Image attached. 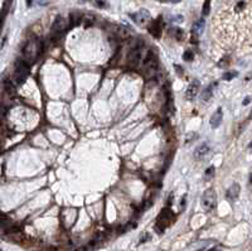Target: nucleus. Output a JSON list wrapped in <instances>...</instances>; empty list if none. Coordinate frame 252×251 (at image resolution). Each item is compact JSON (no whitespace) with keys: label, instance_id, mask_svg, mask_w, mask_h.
Listing matches in <instances>:
<instances>
[{"label":"nucleus","instance_id":"22","mask_svg":"<svg viewBox=\"0 0 252 251\" xmlns=\"http://www.w3.org/2000/svg\"><path fill=\"white\" fill-rule=\"evenodd\" d=\"M248 102H250V97H247V99L245 100V102H243V105H247Z\"/></svg>","mask_w":252,"mask_h":251},{"label":"nucleus","instance_id":"9","mask_svg":"<svg viewBox=\"0 0 252 251\" xmlns=\"http://www.w3.org/2000/svg\"><path fill=\"white\" fill-rule=\"evenodd\" d=\"M222 119H223V111H222L221 107H218L216 110V112L212 115V117H210V121H209L210 126L212 128H218L221 125V123H222Z\"/></svg>","mask_w":252,"mask_h":251},{"label":"nucleus","instance_id":"23","mask_svg":"<svg viewBox=\"0 0 252 251\" xmlns=\"http://www.w3.org/2000/svg\"><path fill=\"white\" fill-rule=\"evenodd\" d=\"M197 251H203V250H197Z\"/></svg>","mask_w":252,"mask_h":251},{"label":"nucleus","instance_id":"4","mask_svg":"<svg viewBox=\"0 0 252 251\" xmlns=\"http://www.w3.org/2000/svg\"><path fill=\"white\" fill-rule=\"evenodd\" d=\"M131 19L139 25H145L150 19V14H149L148 10H140L139 13L131 14Z\"/></svg>","mask_w":252,"mask_h":251},{"label":"nucleus","instance_id":"24","mask_svg":"<svg viewBox=\"0 0 252 251\" xmlns=\"http://www.w3.org/2000/svg\"><path fill=\"white\" fill-rule=\"evenodd\" d=\"M83 2H88V0H83Z\"/></svg>","mask_w":252,"mask_h":251},{"label":"nucleus","instance_id":"20","mask_svg":"<svg viewBox=\"0 0 252 251\" xmlns=\"http://www.w3.org/2000/svg\"><path fill=\"white\" fill-rule=\"evenodd\" d=\"M148 239H149V235H148L146 232H145V233H144V237L141 236V240H140V242H144V241H146Z\"/></svg>","mask_w":252,"mask_h":251},{"label":"nucleus","instance_id":"12","mask_svg":"<svg viewBox=\"0 0 252 251\" xmlns=\"http://www.w3.org/2000/svg\"><path fill=\"white\" fill-rule=\"evenodd\" d=\"M4 90H5V92L8 95H15V87H14V85L11 83V81L10 80H5L4 81Z\"/></svg>","mask_w":252,"mask_h":251},{"label":"nucleus","instance_id":"16","mask_svg":"<svg viewBox=\"0 0 252 251\" xmlns=\"http://www.w3.org/2000/svg\"><path fill=\"white\" fill-rule=\"evenodd\" d=\"M209 9H210V0H206L204 5H203V9H202V14L204 17L209 14Z\"/></svg>","mask_w":252,"mask_h":251},{"label":"nucleus","instance_id":"18","mask_svg":"<svg viewBox=\"0 0 252 251\" xmlns=\"http://www.w3.org/2000/svg\"><path fill=\"white\" fill-rule=\"evenodd\" d=\"M171 33L174 34V37L177 39H182V37H183V30L179 28H171Z\"/></svg>","mask_w":252,"mask_h":251},{"label":"nucleus","instance_id":"19","mask_svg":"<svg viewBox=\"0 0 252 251\" xmlns=\"http://www.w3.org/2000/svg\"><path fill=\"white\" fill-rule=\"evenodd\" d=\"M184 61H187V62H189V61H192L193 59V57H194V55H193V52L192 51H185V53H184Z\"/></svg>","mask_w":252,"mask_h":251},{"label":"nucleus","instance_id":"15","mask_svg":"<svg viewBox=\"0 0 252 251\" xmlns=\"http://www.w3.org/2000/svg\"><path fill=\"white\" fill-rule=\"evenodd\" d=\"M213 176H214V167H209V168L204 172V178H206L207 180H209V179L213 178Z\"/></svg>","mask_w":252,"mask_h":251},{"label":"nucleus","instance_id":"7","mask_svg":"<svg viewBox=\"0 0 252 251\" xmlns=\"http://www.w3.org/2000/svg\"><path fill=\"white\" fill-rule=\"evenodd\" d=\"M116 34L121 39H130L132 37V34H134V32H132L129 27H126V25H118L117 29H116Z\"/></svg>","mask_w":252,"mask_h":251},{"label":"nucleus","instance_id":"13","mask_svg":"<svg viewBox=\"0 0 252 251\" xmlns=\"http://www.w3.org/2000/svg\"><path fill=\"white\" fill-rule=\"evenodd\" d=\"M149 30H150L151 34H154L156 38H159V35H160V30H162V27H160V24H159V20H156V22H154L151 24V27L149 28Z\"/></svg>","mask_w":252,"mask_h":251},{"label":"nucleus","instance_id":"10","mask_svg":"<svg viewBox=\"0 0 252 251\" xmlns=\"http://www.w3.org/2000/svg\"><path fill=\"white\" fill-rule=\"evenodd\" d=\"M240 192H241L240 184L233 183L232 186L228 188V191H227V198H228V200H236V198L238 197V194H240Z\"/></svg>","mask_w":252,"mask_h":251},{"label":"nucleus","instance_id":"21","mask_svg":"<svg viewBox=\"0 0 252 251\" xmlns=\"http://www.w3.org/2000/svg\"><path fill=\"white\" fill-rule=\"evenodd\" d=\"M96 4L100 6V8H102V6H105V2H101V0H96Z\"/></svg>","mask_w":252,"mask_h":251},{"label":"nucleus","instance_id":"3","mask_svg":"<svg viewBox=\"0 0 252 251\" xmlns=\"http://www.w3.org/2000/svg\"><path fill=\"white\" fill-rule=\"evenodd\" d=\"M142 48L144 47L141 44H138L130 51V53L127 56V61L131 67H136L142 61Z\"/></svg>","mask_w":252,"mask_h":251},{"label":"nucleus","instance_id":"1","mask_svg":"<svg viewBox=\"0 0 252 251\" xmlns=\"http://www.w3.org/2000/svg\"><path fill=\"white\" fill-rule=\"evenodd\" d=\"M29 76V64L24 59H19L15 64V72H14V80L18 85H22L26 77Z\"/></svg>","mask_w":252,"mask_h":251},{"label":"nucleus","instance_id":"11","mask_svg":"<svg viewBox=\"0 0 252 251\" xmlns=\"http://www.w3.org/2000/svg\"><path fill=\"white\" fill-rule=\"evenodd\" d=\"M203 28H204V19H199L193 25V34L194 35H199L202 33Z\"/></svg>","mask_w":252,"mask_h":251},{"label":"nucleus","instance_id":"6","mask_svg":"<svg viewBox=\"0 0 252 251\" xmlns=\"http://www.w3.org/2000/svg\"><path fill=\"white\" fill-rule=\"evenodd\" d=\"M210 152V148H209V145L207 143H203L201 145H198V147L195 148L194 150V158L197 160H199V159H203L204 156L208 155V153Z\"/></svg>","mask_w":252,"mask_h":251},{"label":"nucleus","instance_id":"8","mask_svg":"<svg viewBox=\"0 0 252 251\" xmlns=\"http://www.w3.org/2000/svg\"><path fill=\"white\" fill-rule=\"evenodd\" d=\"M198 90H199V81L195 80L189 85V87L187 88V91H185V97H187L188 100H192L198 94Z\"/></svg>","mask_w":252,"mask_h":251},{"label":"nucleus","instance_id":"17","mask_svg":"<svg viewBox=\"0 0 252 251\" xmlns=\"http://www.w3.org/2000/svg\"><path fill=\"white\" fill-rule=\"evenodd\" d=\"M237 76V72L236 71H230V72H226L223 75V80H226V81H230L232 80V78H234Z\"/></svg>","mask_w":252,"mask_h":251},{"label":"nucleus","instance_id":"2","mask_svg":"<svg viewBox=\"0 0 252 251\" xmlns=\"http://www.w3.org/2000/svg\"><path fill=\"white\" fill-rule=\"evenodd\" d=\"M202 207L204 211L209 212V211L214 209L217 206V194L214 189H207L203 196H202Z\"/></svg>","mask_w":252,"mask_h":251},{"label":"nucleus","instance_id":"5","mask_svg":"<svg viewBox=\"0 0 252 251\" xmlns=\"http://www.w3.org/2000/svg\"><path fill=\"white\" fill-rule=\"evenodd\" d=\"M66 27H67V24H66V20L58 15L54 22H53V25H52V30H53V34H62L63 30L66 29Z\"/></svg>","mask_w":252,"mask_h":251},{"label":"nucleus","instance_id":"14","mask_svg":"<svg viewBox=\"0 0 252 251\" xmlns=\"http://www.w3.org/2000/svg\"><path fill=\"white\" fill-rule=\"evenodd\" d=\"M212 95H213V91H212V86H208V87H206L204 90H203V92H202V100H204V101H208L210 97H212Z\"/></svg>","mask_w":252,"mask_h":251},{"label":"nucleus","instance_id":"25","mask_svg":"<svg viewBox=\"0 0 252 251\" xmlns=\"http://www.w3.org/2000/svg\"><path fill=\"white\" fill-rule=\"evenodd\" d=\"M0 251H2V250H0Z\"/></svg>","mask_w":252,"mask_h":251}]
</instances>
